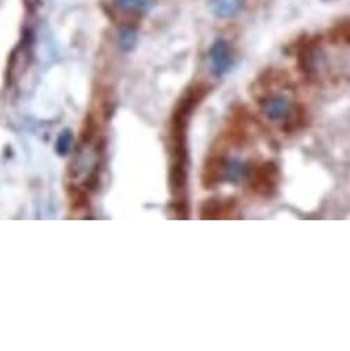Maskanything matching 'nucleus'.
I'll return each mask as SVG.
<instances>
[{
  "instance_id": "423d86ee",
  "label": "nucleus",
  "mask_w": 350,
  "mask_h": 351,
  "mask_svg": "<svg viewBox=\"0 0 350 351\" xmlns=\"http://www.w3.org/2000/svg\"><path fill=\"white\" fill-rule=\"evenodd\" d=\"M120 45L126 50L132 49L135 45V34L131 29H123L120 32Z\"/></svg>"
},
{
  "instance_id": "f257e3e1",
  "label": "nucleus",
  "mask_w": 350,
  "mask_h": 351,
  "mask_svg": "<svg viewBox=\"0 0 350 351\" xmlns=\"http://www.w3.org/2000/svg\"><path fill=\"white\" fill-rule=\"evenodd\" d=\"M262 112L273 123L290 121L294 109L290 99L281 94H272L262 101Z\"/></svg>"
},
{
  "instance_id": "39448f33",
  "label": "nucleus",
  "mask_w": 350,
  "mask_h": 351,
  "mask_svg": "<svg viewBox=\"0 0 350 351\" xmlns=\"http://www.w3.org/2000/svg\"><path fill=\"white\" fill-rule=\"evenodd\" d=\"M117 6L130 13H145L153 6V0H116Z\"/></svg>"
},
{
  "instance_id": "f03ea898",
  "label": "nucleus",
  "mask_w": 350,
  "mask_h": 351,
  "mask_svg": "<svg viewBox=\"0 0 350 351\" xmlns=\"http://www.w3.org/2000/svg\"><path fill=\"white\" fill-rule=\"evenodd\" d=\"M209 58L211 64V71L218 77L228 73L233 66V53L226 40H217L210 49Z\"/></svg>"
},
{
  "instance_id": "0eeeda50",
  "label": "nucleus",
  "mask_w": 350,
  "mask_h": 351,
  "mask_svg": "<svg viewBox=\"0 0 350 351\" xmlns=\"http://www.w3.org/2000/svg\"><path fill=\"white\" fill-rule=\"evenodd\" d=\"M69 142H71V136L67 134V135H62V138H61V141L58 142V149H60V152L61 153H64V152H67L68 150V147H69Z\"/></svg>"
},
{
  "instance_id": "6e6552de",
  "label": "nucleus",
  "mask_w": 350,
  "mask_h": 351,
  "mask_svg": "<svg viewBox=\"0 0 350 351\" xmlns=\"http://www.w3.org/2000/svg\"><path fill=\"white\" fill-rule=\"evenodd\" d=\"M39 3H40V0H25V5L31 9H35L36 6H39Z\"/></svg>"
},
{
  "instance_id": "7ed1b4c3",
  "label": "nucleus",
  "mask_w": 350,
  "mask_h": 351,
  "mask_svg": "<svg viewBox=\"0 0 350 351\" xmlns=\"http://www.w3.org/2000/svg\"><path fill=\"white\" fill-rule=\"evenodd\" d=\"M246 0H207L211 13L218 19L235 17L244 6Z\"/></svg>"
},
{
  "instance_id": "20e7f679",
  "label": "nucleus",
  "mask_w": 350,
  "mask_h": 351,
  "mask_svg": "<svg viewBox=\"0 0 350 351\" xmlns=\"http://www.w3.org/2000/svg\"><path fill=\"white\" fill-rule=\"evenodd\" d=\"M248 175V165L240 158H231L222 165V177L228 182L236 184Z\"/></svg>"
}]
</instances>
